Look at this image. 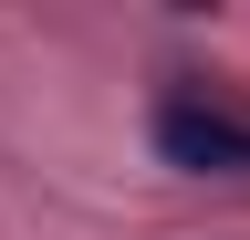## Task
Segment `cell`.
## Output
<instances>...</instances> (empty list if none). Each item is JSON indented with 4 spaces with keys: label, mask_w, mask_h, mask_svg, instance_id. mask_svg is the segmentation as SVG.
Returning a JSON list of instances; mask_svg holds the SVG:
<instances>
[{
    "label": "cell",
    "mask_w": 250,
    "mask_h": 240,
    "mask_svg": "<svg viewBox=\"0 0 250 240\" xmlns=\"http://www.w3.org/2000/svg\"><path fill=\"white\" fill-rule=\"evenodd\" d=\"M146 136H156V157H167V167H188V177H250V115H240V105L167 94Z\"/></svg>",
    "instance_id": "obj_1"
}]
</instances>
